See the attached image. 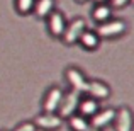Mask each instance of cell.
Instances as JSON below:
<instances>
[{
    "instance_id": "obj_1",
    "label": "cell",
    "mask_w": 134,
    "mask_h": 131,
    "mask_svg": "<svg viewBox=\"0 0 134 131\" xmlns=\"http://www.w3.org/2000/svg\"><path fill=\"white\" fill-rule=\"evenodd\" d=\"M127 33V22L124 19H114L112 17L107 22H102L97 26V34L100 39H117Z\"/></svg>"
},
{
    "instance_id": "obj_2",
    "label": "cell",
    "mask_w": 134,
    "mask_h": 131,
    "mask_svg": "<svg viewBox=\"0 0 134 131\" xmlns=\"http://www.w3.org/2000/svg\"><path fill=\"white\" fill-rule=\"evenodd\" d=\"M85 29H87L85 19L75 17V19H71L68 24H66V29H65V33H63V36H61V41L66 46L76 44L80 41V38H82V34L85 33Z\"/></svg>"
},
{
    "instance_id": "obj_3",
    "label": "cell",
    "mask_w": 134,
    "mask_h": 131,
    "mask_svg": "<svg viewBox=\"0 0 134 131\" xmlns=\"http://www.w3.org/2000/svg\"><path fill=\"white\" fill-rule=\"evenodd\" d=\"M65 78L71 90L78 92V94H87V87H88V78L87 75L78 68V66H68L65 70Z\"/></svg>"
},
{
    "instance_id": "obj_4",
    "label": "cell",
    "mask_w": 134,
    "mask_h": 131,
    "mask_svg": "<svg viewBox=\"0 0 134 131\" xmlns=\"http://www.w3.org/2000/svg\"><path fill=\"white\" fill-rule=\"evenodd\" d=\"M66 24H68V20H66L65 14L58 9H54L48 15V19H46V27H48L49 36L56 38V39H61L63 33H65V29H66Z\"/></svg>"
},
{
    "instance_id": "obj_5",
    "label": "cell",
    "mask_w": 134,
    "mask_h": 131,
    "mask_svg": "<svg viewBox=\"0 0 134 131\" xmlns=\"http://www.w3.org/2000/svg\"><path fill=\"white\" fill-rule=\"evenodd\" d=\"M80 99H82V94H78V92H75V90L65 92L63 101H61L59 109H58V114L61 116L63 119H68V118H71L73 114H76V112H78Z\"/></svg>"
},
{
    "instance_id": "obj_6",
    "label": "cell",
    "mask_w": 134,
    "mask_h": 131,
    "mask_svg": "<svg viewBox=\"0 0 134 131\" xmlns=\"http://www.w3.org/2000/svg\"><path fill=\"white\" fill-rule=\"evenodd\" d=\"M37 129H43V131H58L61 129L63 126V118L58 114V112H41L36 119Z\"/></svg>"
},
{
    "instance_id": "obj_7",
    "label": "cell",
    "mask_w": 134,
    "mask_h": 131,
    "mask_svg": "<svg viewBox=\"0 0 134 131\" xmlns=\"http://www.w3.org/2000/svg\"><path fill=\"white\" fill-rule=\"evenodd\" d=\"M114 129L115 131H134V112L127 106H122V107H119L115 111Z\"/></svg>"
},
{
    "instance_id": "obj_8",
    "label": "cell",
    "mask_w": 134,
    "mask_h": 131,
    "mask_svg": "<svg viewBox=\"0 0 134 131\" xmlns=\"http://www.w3.org/2000/svg\"><path fill=\"white\" fill-rule=\"evenodd\" d=\"M63 95H65V92H63L61 87H56V85L49 87V90L46 92L43 99V112H58Z\"/></svg>"
},
{
    "instance_id": "obj_9",
    "label": "cell",
    "mask_w": 134,
    "mask_h": 131,
    "mask_svg": "<svg viewBox=\"0 0 134 131\" xmlns=\"http://www.w3.org/2000/svg\"><path fill=\"white\" fill-rule=\"evenodd\" d=\"M115 111L117 109H112V107H105V109H98V112L90 118V124L93 129H100L104 131L105 128H109L110 124H114V119H115Z\"/></svg>"
},
{
    "instance_id": "obj_10",
    "label": "cell",
    "mask_w": 134,
    "mask_h": 131,
    "mask_svg": "<svg viewBox=\"0 0 134 131\" xmlns=\"http://www.w3.org/2000/svg\"><path fill=\"white\" fill-rule=\"evenodd\" d=\"M112 94L109 83H105L104 80H88V87H87V95L97 99L98 102L109 99Z\"/></svg>"
},
{
    "instance_id": "obj_11",
    "label": "cell",
    "mask_w": 134,
    "mask_h": 131,
    "mask_svg": "<svg viewBox=\"0 0 134 131\" xmlns=\"http://www.w3.org/2000/svg\"><path fill=\"white\" fill-rule=\"evenodd\" d=\"M98 109H100V102L97 101V99L90 97V95H82V99H80V104H78V114L83 116V118H93L95 114L98 112Z\"/></svg>"
},
{
    "instance_id": "obj_12",
    "label": "cell",
    "mask_w": 134,
    "mask_h": 131,
    "mask_svg": "<svg viewBox=\"0 0 134 131\" xmlns=\"http://www.w3.org/2000/svg\"><path fill=\"white\" fill-rule=\"evenodd\" d=\"M100 36L97 34V31H92V29H85V33L82 34V38H80L78 44L82 46L83 49H87V51H95V49L100 46Z\"/></svg>"
},
{
    "instance_id": "obj_13",
    "label": "cell",
    "mask_w": 134,
    "mask_h": 131,
    "mask_svg": "<svg viewBox=\"0 0 134 131\" xmlns=\"http://www.w3.org/2000/svg\"><path fill=\"white\" fill-rule=\"evenodd\" d=\"M112 7L110 3H95V7L92 9V19L97 24L107 22V20L112 19Z\"/></svg>"
},
{
    "instance_id": "obj_14",
    "label": "cell",
    "mask_w": 134,
    "mask_h": 131,
    "mask_svg": "<svg viewBox=\"0 0 134 131\" xmlns=\"http://www.w3.org/2000/svg\"><path fill=\"white\" fill-rule=\"evenodd\" d=\"M56 7V0H36L32 14L37 19H48V15L54 10Z\"/></svg>"
},
{
    "instance_id": "obj_15",
    "label": "cell",
    "mask_w": 134,
    "mask_h": 131,
    "mask_svg": "<svg viewBox=\"0 0 134 131\" xmlns=\"http://www.w3.org/2000/svg\"><path fill=\"white\" fill-rule=\"evenodd\" d=\"M68 126H70V129H71V131H90L92 129L90 119L80 116L78 112L73 114L71 118H68Z\"/></svg>"
},
{
    "instance_id": "obj_16",
    "label": "cell",
    "mask_w": 134,
    "mask_h": 131,
    "mask_svg": "<svg viewBox=\"0 0 134 131\" xmlns=\"http://www.w3.org/2000/svg\"><path fill=\"white\" fill-rule=\"evenodd\" d=\"M14 5H15V12L17 14H20V15H29V14H32V10H34L36 0H15Z\"/></svg>"
},
{
    "instance_id": "obj_17",
    "label": "cell",
    "mask_w": 134,
    "mask_h": 131,
    "mask_svg": "<svg viewBox=\"0 0 134 131\" xmlns=\"http://www.w3.org/2000/svg\"><path fill=\"white\" fill-rule=\"evenodd\" d=\"M14 131H37V126L34 121H24L20 124H17Z\"/></svg>"
},
{
    "instance_id": "obj_18",
    "label": "cell",
    "mask_w": 134,
    "mask_h": 131,
    "mask_svg": "<svg viewBox=\"0 0 134 131\" xmlns=\"http://www.w3.org/2000/svg\"><path fill=\"white\" fill-rule=\"evenodd\" d=\"M109 3L112 9H124L131 3V0H109Z\"/></svg>"
},
{
    "instance_id": "obj_19",
    "label": "cell",
    "mask_w": 134,
    "mask_h": 131,
    "mask_svg": "<svg viewBox=\"0 0 134 131\" xmlns=\"http://www.w3.org/2000/svg\"><path fill=\"white\" fill-rule=\"evenodd\" d=\"M93 3H109V0H92Z\"/></svg>"
},
{
    "instance_id": "obj_20",
    "label": "cell",
    "mask_w": 134,
    "mask_h": 131,
    "mask_svg": "<svg viewBox=\"0 0 134 131\" xmlns=\"http://www.w3.org/2000/svg\"><path fill=\"white\" fill-rule=\"evenodd\" d=\"M78 3H85V2H88V0H76Z\"/></svg>"
},
{
    "instance_id": "obj_21",
    "label": "cell",
    "mask_w": 134,
    "mask_h": 131,
    "mask_svg": "<svg viewBox=\"0 0 134 131\" xmlns=\"http://www.w3.org/2000/svg\"><path fill=\"white\" fill-rule=\"evenodd\" d=\"M90 131H100V129H93V128H92V129H90Z\"/></svg>"
},
{
    "instance_id": "obj_22",
    "label": "cell",
    "mask_w": 134,
    "mask_h": 131,
    "mask_svg": "<svg viewBox=\"0 0 134 131\" xmlns=\"http://www.w3.org/2000/svg\"><path fill=\"white\" fill-rule=\"evenodd\" d=\"M131 5H134V0H131Z\"/></svg>"
}]
</instances>
